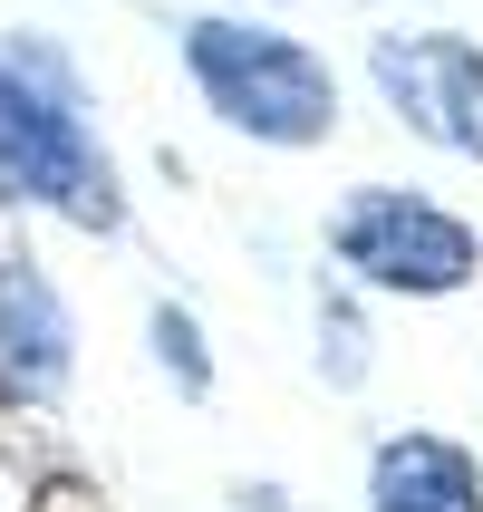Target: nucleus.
Instances as JSON below:
<instances>
[{
    "instance_id": "obj_5",
    "label": "nucleus",
    "mask_w": 483,
    "mask_h": 512,
    "mask_svg": "<svg viewBox=\"0 0 483 512\" xmlns=\"http://www.w3.org/2000/svg\"><path fill=\"white\" fill-rule=\"evenodd\" d=\"M58 368H68V319H58V300L29 271H0V387L49 397Z\"/></svg>"
},
{
    "instance_id": "obj_6",
    "label": "nucleus",
    "mask_w": 483,
    "mask_h": 512,
    "mask_svg": "<svg viewBox=\"0 0 483 512\" xmlns=\"http://www.w3.org/2000/svg\"><path fill=\"white\" fill-rule=\"evenodd\" d=\"M377 512H483V484L455 445L406 435V445L377 455Z\"/></svg>"
},
{
    "instance_id": "obj_2",
    "label": "nucleus",
    "mask_w": 483,
    "mask_h": 512,
    "mask_svg": "<svg viewBox=\"0 0 483 512\" xmlns=\"http://www.w3.org/2000/svg\"><path fill=\"white\" fill-rule=\"evenodd\" d=\"M0 194L10 203H58V213H78V223H116L107 155H97L20 68H0Z\"/></svg>"
},
{
    "instance_id": "obj_4",
    "label": "nucleus",
    "mask_w": 483,
    "mask_h": 512,
    "mask_svg": "<svg viewBox=\"0 0 483 512\" xmlns=\"http://www.w3.org/2000/svg\"><path fill=\"white\" fill-rule=\"evenodd\" d=\"M377 87L397 97V116L416 136L483 155V49H464V39H387L377 49Z\"/></svg>"
},
{
    "instance_id": "obj_1",
    "label": "nucleus",
    "mask_w": 483,
    "mask_h": 512,
    "mask_svg": "<svg viewBox=\"0 0 483 512\" xmlns=\"http://www.w3.org/2000/svg\"><path fill=\"white\" fill-rule=\"evenodd\" d=\"M194 78L242 136H271V145H310V136H329V116H339L329 68H319L300 39H281V29L203 20L194 29Z\"/></svg>"
},
{
    "instance_id": "obj_3",
    "label": "nucleus",
    "mask_w": 483,
    "mask_h": 512,
    "mask_svg": "<svg viewBox=\"0 0 483 512\" xmlns=\"http://www.w3.org/2000/svg\"><path fill=\"white\" fill-rule=\"evenodd\" d=\"M348 271H368L387 290H455L474 271V232L455 213H435V203H406V194H358L329 223Z\"/></svg>"
}]
</instances>
